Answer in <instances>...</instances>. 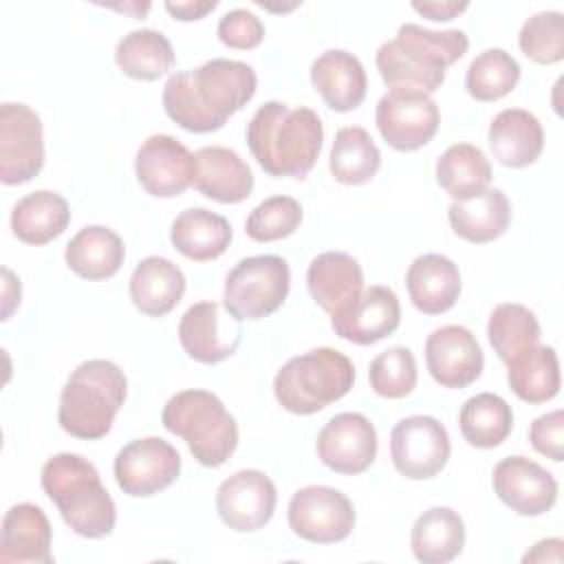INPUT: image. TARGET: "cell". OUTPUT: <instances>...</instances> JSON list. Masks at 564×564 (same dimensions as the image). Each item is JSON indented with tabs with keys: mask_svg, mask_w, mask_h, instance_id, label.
I'll return each mask as SVG.
<instances>
[{
	"mask_svg": "<svg viewBox=\"0 0 564 564\" xmlns=\"http://www.w3.org/2000/svg\"><path fill=\"white\" fill-rule=\"evenodd\" d=\"M379 165L381 152L368 130L359 126H346L337 130L328 156V170L337 183L364 185L375 178Z\"/></svg>",
	"mask_w": 564,
	"mask_h": 564,
	"instance_id": "35",
	"label": "cell"
},
{
	"mask_svg": "<svg viewBox=\"0 0 564 564\" xmlns=\"http://www.w3.org/2000/svg\"><path fill=\"white\" fill-rule=\"evenodd\" d=\"M44 167V134L40 115L26 104L0 106V181L20 185Z\"/></svg>",
	"mask_w": 564,
	"mask_h": 564,
	"instance_id": "12",
	"label": "cell"
},
{
	"mask_svg": "<svg viewBox=\"0 0 564 564\" xmlns=\"http://www.w3.org/2000/svg\"><path fill=\"white\" fill-rule=\"evenodd\" d=\"M70 223L68 200L51 189L22 196L11 209L13 236L26 245H46L62 236Z\"/></svg>",
	"mask_w": 564,
	"mask_h": 564,
	"instance_id": "31",
	"label": "cell"
},
{
	"mask_svg": "<svg viewBox=\"0 0 564 564\" xmlns=\"http://www.w3.org/2000/svg\"><path fill=\"white\" fill-rule=\"evenodd\" d=\"M425 364L432 379L443 388H467L474 383L485 366L482 348L476 335L460 326L447 324L427 335Z\"/></svg>",
	"mask_w": 564,
	"mask_h": 564,
	"instance_id": "16",
	"label": "cell"
},
{
	"mask_svg": "<svg viewBox=\"0 0 564 564\" xmlns=\"http://www.w3.org/2000/svg\"><path fill=\"white\" fill-rule=\"evenodd\" d=\"M529 441L533 449L555 463L564 460V414L553 410L538 416L529 427Z\"/></svg>",
	"mask_w": 564,
	"mask_h": 564,
	"instance_id": "44",
	"label": "cell"
},
{
	"mask_svg": "<svg viewBox=\"0 0 564 564\" xmlns=\"http://www.w3.org/2000/svg\"><path fill=\"white\" fill-rule=\"evenodd\" d=\"M231 238L234 231L229 220L205 207L183 209L170 229L174 249L194 262H209L220 258L227 251Z\"/></svg>",
	"mask_w": 564,
	"mask_h": 564,
	"instance_id": "29",
	"label": "cell"
},
{
	"mask_svg": "<svg viewBox=\"0 0 564 564\" xmlns=\"http://www.w3.org/2000/svg\"><path fill=\"white\" fill-rule=\"evenodd\" d=\"M40 480L62 520L77 535L97 540L112 533L117 507L90 460L70 452L55 454L44 463Z\"/></svg>",
	"mask_w": 564,
	"mask_h": 564,
	"instance_id": "4",
	"label": "cell"
},
{
	"mask_svg": "<svg viewBox=\"0 0 564 564\" xmlns=\"http://www.w3.org/2000/svg\"><path fill=\"white\" fill-rule=\"evenodd\" d=\"M487 337L502 364L540 344V324L533 311L518 302L498 304L487 324Z\"/></svg>",
	"mask_w": 564,
	"mask_h": 564,
	"instance_id": "38",
	"label": "cell"
},
{
	"mask_svg": "<svg viewBox=\"0 0 564 564\" xmlns=\"http://www.w3.org/2000/svg\"><path fill=\"white\" fill-rule=\"evenodd\" d=\"M163 427L181 436L203 467H220L238 447V423L209 390H183L161 412Z\"/></svg>",
	"mask_w": 564,
	"mask_h": 564,
	"instance_id": "6",
	"label": "cell"
},
{
	"mask_svg": "<svg viewBox=\"0 0 564 564\" xmlns=\"http://www.w3.org/2000/svg\"><path fill=\"white\" fill-rule=\"evenodd\" d=\"M311 84L330 110L350 112L364 101L368 77L359 57L341 48H330L313 59Z\"/></svg>",
	"mask_w": 564,
	"mask_h": 564,
	"instance_id": "24",
	"label": "cell"
},
{
	"mask_svg": "<svg viewBox=\"0 0 564 564\" xmlns=\"http://www.w3.org/2000/svg\"><path fill=\"white\" fill-rule=\"evenodd\" d=\"M115 62L132 79L154 82L174 66V48L161 31L137 29L117 42Z\"/></svg>",
	"mask_w": 564,
	"mask_h": 564,
	"instance_id": "34",
	"label": "cell"
},
{
	"mask_svg": "<svg viewBox=\"0 0 564 564\" xmlns=\"http://www.w3.org/2000/svg\"><path fill=\"white\" fill-rule=\"evenodd\" d=\"M324 143V123L311 108L262 104L247 123V145L258 165L275 178H304Z\"/></svg>",
	"mask_w": 564,
	"mask_h": 564,
	"instance_id": "2",
	"label": "cell"
},
{
	"mask_svg": "<svg viewBox=\"0 0 564 564\" xmlns=\"http://www.w3.org/2000/svg\"><path fill=\"white\" fill-rule=\"evenodd\" d=\"M134 174L148 194L174 198L192 185L194 154L170 134H152L137 150Z\"/></svg>",
	"mask_w": 564,
	"mask_h": 564,
	"instance_id": "17",
	"label": "cell"
},
{
	"mask_svg": "<svg viewBox=\"0 0 564 564\" xmlns=\"http://www.w3.org/2000/svg\"><path fill=\"white\" fill-rule=\"evenodd\" d=\"M128 394L123 370L108 359H88L66 379L59 394L57 421L75 438L97 441L115 423Z\"/></svg>",
	"mask_w": 564,
	"mask_h": 564,
	"instance_id": "5",
	"label": "cell"
},
{
	"mask_svg": "<svg viewBox=\"0 0 564 564\" xmlns=\"http://www.w3.org/2000/svg\"><path fill=\"white\" fill-rule=\"evenodd\" d=\"M410 546L423 564L452 562L465 546V522L449 507H432L416 518Z\"/></svg>",
	"mask_w": 564,
	"mask_h": 564,
	"instance_id": "32",
	"label": "cell"
},
{
	"mask_svg": "<svg viewBox=\"0 0 564 564\" xmlns=\"http://www.w3.org/2000/svg\"><path fill=\"white\" fill-rule=\"evenodd\" d=\"M520 51L538 64H555L564 57V15L540 11L524 20L518 33Z\"/></svg>",
	"mask_w": 564,
	"mask_h": 564,
	"instance_id": "41",
	"label": "cell"
},
{
	"mask_svg": "<svg viewBox=\"0 0 564 564\" xmlns=\"http://www.w3.org/2000/svg\"><path fill=\"white\" fill-rule=\"evenodd\" d=\"M436 181L454 200H469L489 187V159L471 143L449 145L436 161Z\"/></svg>",
	"mask_w": 564,
	"mask_h": 564,
	"instance_id": "36",
	"label": "cell"
},
{
	"mask_svg": "<svg viewBox=\"0 0 564 564\" xmlns=\"http://www.w3.org/2000/svg\"><path fill=\"white\" fill-rule=\"evenodd\" d=\"M278 491L273 480L258 469H240L225 478L216 491V511L225 527L249 533L273 518Z\"/></svg>",
	"mask_w": 564,
	"mask_h": 564,
	"instance_id": "14",
	"label": "cell"
},
{
	"mask_svg": "<svg viewBox=\"0 0 564 564\" xmlns=\"http://www.w3.org/2000/svg\"><path fill=\"white\" fill-rule=\"evenodd\" d=\"M192 185L218 203H240L253 189V174L238 152L223 145H205L194 152Z\"/></svg>",
	"mask_w": 564,
	"mask_h": 564,
	"instance_id": "22",
	"label": "cell"
},
{
	"mask_svg": "<svg viewBox=\"0 0 564 564\" xmlns=\"http://www.w3.org/2000/svg\"><path fill=\"white\" fill-rule=\"evenodd\" d=\"M126 258V247L119 234L104 225H88L79 229L66 245L64 260L73 273L84 280L112 278Z\"/></svg>",
	"mask_w": 564,
	"mask_h": 564,
	"instance_id": "30",
	"label": "cell"
},
{
	"mask_svg": "<svg viewBox=\"0 0 564 564\" xmlns=\"http://www.w3.org/2000/svg\"><path fill=\"white\" fill-rule=\"evenodd\" d=\"M291 286L289 262L280 256H249L225 278L223 304L236 319H262L275 313Z\"/></svg>",
	"mask_w": 564,
	"mask_h": 564,
	"instance_id": "8",
	"label": "cell"
},
{
	"mask_svg": "<svg viewBox=\"0 0 564 564\" xmlns=\"http://www.w3.org/2000/svg\"><path fill=\"white\" fill-rule=\"evenodd\" d=\"M447 220L458 238L474 245L491 242L509 229L511 203L500 187H487L469 200H454Z\"/></svg>",
	"mask_w": 564,
	"mask_h": 564,
	"instance_id": "27",
	"label": "cell"
},
{
	"mask_svg": "<svg viewBox=\"0 0 564 564\" xmlns=\"http://www.w3.org/2000/svg\"><path fill=\"white\" fill-rule=\"evenodd\" d=\"M513 394L531 405L546 403L560 392V361L553 346L535 344L507 364Z\"/></svg>",
	"mask_w": 564,
	"mask_h": 564,
	"instance_id": "33",
	"label": "cell"
},
{
	"mask_svg": "<svg viewBox=\"0 0 564 564\" xmlns=\"http://www.w3.org/2000/svg\"><path fill=\"white\" fill-rule=\"evenodd\" d=\"M218 302L192 304L178 324V341L189 359L198 364H220L238 350L242 339L240 319L234 315L223 324Z\"/></svg>",
	"mask_w": 564,
	"mask_h": 564,
	"instance_id": "19",
	"label": "cell"
},
{
	"mask_svg": "<svg viewBox=\"0 0 564 564\" xmlns=\"http://www.w3.org/2000/svg\"><path fill=\"white\" fill-rule=\"evenodd\" d=\"M375 123L390 148L412 152L434 139L441 112L436 101L423 90L390 88L377 104Z\"/></svg>",
	"mask_w": 564,
	"mask_h": 564,
	"instance_id": "9",
	"label": "cell"
},
{
	"mask_svg": "<svg viewBox=\"0 0 564 564\" xmlns=\"http://www.w3.org/2000/svg\"><path fill=\"white\" fill-rule=\"evenodd\" d=\"M401 304L390 286L372 284L339 315L330 317L335 335L357 346H370L399 328Z\"/></svg>",
	"mask_w": 564,
	"mask_h": 564,
	"instance_id": "20",
	"label": "cell"
},
{
	"mask_svg": "<svg viewBox=\"0 0 564 564\" xmlns=\"http://www.w3.org/2000/svg\"><path fill=\"white\" fill-rule=\"evenodd\" d=\"M487 141L494 159L507 167L535 163L544 148V130L538 117L522 108H505L489 123Z\"/></svg>",
	"mask_w": 564,
	"mask_h": 564,
	"instance_id": "26",
	"label": "cell"
},
{
	"mask_svg": "<svg viewBox=\"0 0 564 564\" xmlns=\"http://www.w3.org/2000/svg\"><path fill=\"white\" fill-rule=\"evenodd\" d=\"M291 531L313 544H335L350 535L355 507L346 494L326 485L297 489L289 502Z\"/></svg>",
	"mask_w": 564,
	"mask_h": 564,
	"instance_id": "11",
	"label": "cell"
},
{
	"mask_svg": "<svg viewBox=\"0 0 564 564\" xmlns=\"http://www.w3.org/2000/svg\"><path fill=\"white\" fill-rule=\"evenodd\" d=\"M449 452V434L434 416H405L390 432L392 465L410 480L434 478L447 465Z\"/></svg>",
	"mask_w": 564,
	"mask_h": 564,
	"instance_id": "10",
	"label": "cell"
},
{
	"mask_svg": "<svg viewBox=\"0 0 564 564\" xmlns=\"http://www.w3.org/2000/svg\"><path fill=\"white\" fill-rule=\"evenodd\" d=\"M258 88L256 70L238 59L216 57L198 68L178 70L163 86L167 117L187 132L220 130L231 115L245 108Z\"/></svg>",
	"mask_w": 564,
	"mask_h": 564,
	"instance_id": "1",
	"label": "cell"
},
{
	"mask_svg": "<svg viewBox=\"0 0 564 564\" xmlns=\"http://www.w3.org/2000/svg\"><path fill=\"white\" fill-rule=\"evenodd\" d=\"M467 7L469 2H412V9L416 13L434 22H447L458 13H463Z\"/></svg>",
	"mask_w": 564,
	"mask_h": 564,
	"instance_id": "45",
	"label": "cell"
},
{
	"mask_svg": "<svg viewBox=\"0 0 564 564\" xmlns=\"http://www.w3.org/2000/svg\"><path fill=\"white\" fill-rule=\"evenodd\" d=\"M370 388L386 399H403L416 386V359L410 348L392 346L370 361Z\"/></svg>",
	"mask_w": 564,
	"mask_h": 564,
	"instance_id": "40",
	"label": "cell"
},
{
	"mask_svg": "<svg viewBox=\"0 0 564 564\" xmlns=\"http://www.w3.org/2000/svg\"><path fill=\"white\" fill-rule=\"evenodd\" d=\"M520 79V64L505 48H487L471 59L465 73V88L476 101L507 97Z\"/></svg>",
	"mask_w": 564,
	"mask_h": 564,
	"instance_id": "39",
	"label": "cell"
},
{
	"mask_svg": "<svg viewBox=\"0 0 564 564\" xmlns=\"http://www.w3.org/2000/svg\"><path fill=\"white\" fill-rule=\"evenodd\" d=\"M218 7L216 0H189V2H165V11L181 22H192V20H200L203 15H207L209 11H214Z\"/></svg>",
	"mask_w": 564,
	"mask_h": 564,
	"instance_id": "46",
	"label": "cell"
},
{
	"mask_svg": "<svg viewBox=\"0 0 564 564\" xmlns=\"http://www.w3.org/2000/svg\"><path fill=\"white\" fill-rule=\"evenodd\" d=\"M355 383L352 361L328 346L291 357L273 379L278 403L291 414H315L339 401Z\"/></svg>",
	"mask_w": 564,
	"mask_h": 564,
	"instance_id": "7",
	"label": "cell"
},
{
	"mask_svg": "<svg viewBox=\"0 0 564 564\" xmlns=\"http://www.w3.org/2000/svg\"><path fill=\"white\" fill-rule=\"evenodd\" d=\"M306 286L315 304L335 317L361 295L364 271L352 256L344 251H324L311 260Z\"/></svg>",
	"mask_w": 564,
	"mask_h": 564,
	"instance_id": "21",
	"label": "cell"
},
{
	"mask_svg": "<svg viewBox=\"0 0 564 564\" xmlns=\"http://www.w3.org/2000/svg\"><path fill=\"white\" fill-rule=\"evenodd\" d=\"M185 293L183 271L163 256L143 258L130 275L132 304L148 317H163Z\"/></svg>",
	"mask_w": 564,
	"mask_h": 564,
	"instance_id": "28",
	"label": "cell"
},
{
	"mask_svg": "<svg viewBox=\"0 0 564 564\" xmlns=\"http://www.w3.org/2000/svg\"><path fill=\"white\" fill-rule=\"evenodd\" d=\"M302 223V205L291 196H269L253 207L245 231L256 242H273L291 236Z\"/></svg>",
	"mask_w": 564,
	"mask_h": 564,
	"instance_id": "42",
	"label": "cell"
},
{
	"mask_svg": "<svg viewBox=\"0 0 564 564\" xmlns=\"http://www.w3.org/2000/svg\"><path fill=\"white\" fill-rule=\"evenodd\" d=\"M216 33L225 46L249 51L264 40V24L247 9H231L220 18Z\"/></svg>",
	"mask_w": 564,
	"mask_h": 564,
	"instance_id": "43",
	"label": "cell"
},
{
	"mask_svg": "<svg viewBox=\"0 0 564 564\" xmlns=\"http://www.w3.org/2000/svg\"><path fill=\"white\" fill-rule=\"evenodd\" d=\"M469 48L460 29L432 31L414 22L399 26L397 37L383 42L375 55L377 70L390 88H416L434 93L445 82V70Z\"/></svg>",
	"mask_w": 564,
	"mask_h": 564,
	"instance_id": "3",
	"label": "cell"
},
{
	"mask_svg": "<svg viewBox=\"0 0 564 564\" xmlns=\"http://www.w3.org/2000/svg\"><path fill=\"white\" fill-rule=\"evenodd\" d=\"M496 496L518 516H542L557 500V480L527 456H507L494 467Z\"/></svg>",
	"mask_w": 564,
	"mask_h": 564,
	"instance_id": "18",
	"label": "cell"
},
{
	"mask_svg": "<svg viewBox=\"0 0 564 564\" xmlns=\"http://www.w3.org/2000/svg\"><path fill=\"white\" fill-rule=\"evenodd\" d=\"M0 562L4 564H51V522L31 502L13 505L2 520Z\"/></svg>",
	"mask_w": 564,
	"mask_h": 564,
	"instance_id": "23",
	"label": "cell"
},
{
	"mask_svg": "<svg viewBox=\"0 0 564 564\" xmlns=\"http://www.w3.org/2000/svg\"><path fill=\"white\" fill-rule=\"evenodd\" d=\"M178 474L181 454L159 436L134 438L115 456V480L132 498H148L167 489Z\"/></svg>",
	"mask_w": 564,
	"mask_h": 564,
	"instance_id": "13",
	"label": "cell"
},
{
	"mask_svg": "<svg viewBox=\"0 0 564 564\" xmlns=\"http://www.w3.org/2000/svg\"><path fill=\"white\" fill-rule=\"evenodd\" d=\"M562 546L564 542L560 538L540 540L531 551L524 553L522 562H562Z\"/></svg>",
	"mask_w": 564,
	"mask_h": 564,
	"instance_id": "47",
	"label": "cell"
},
{
	"mask_svg": "<svg viewBox=\"0 0 564 564\" xmlns=\"http://www.w3.org/2000/svg\"><path fill=\"white\" fill-rule=\"evenodd\" d=\"M458 425L463 438L471 447L491 449L505 443L511 434L513 412L502 397L494 392H480L463 403Z\"/></svg>",
	"mask_w": 564,
	"mask_h": 564,
	"instance_id": "37",
	"label": "cell"
},
{
	"mask_svg": "<svg viewBox=\"0 0 564 564\" xmlns=\"http://www.w3.org/2000/svg\"><path fill=\"white\" fill-rule=\"evenodd\" d=\"M408 295L425 315L449 311L460 295V271L447 256L423 253L412 260L405 273Z\"/></svg>",
	"mask_w": 564,
	"mask_h": 564,
	"instance_id": "25",
	"label": "cell"
},
{
	"mask_svg": "<svg viewBox=\"0 0 564 564\" xmlns=\"http://www.w3.org/2000/svg\"><path fill=\"white\" fill-rule=\"evenodd\" d=\"M317 458L335 474L355 476L377 458V430L359 412L335 414L317 434Z\"/></svg>",
	"mask_w": 564,
	"mask_h": 564,
	"instance_id": "15",
	"label": "cell"
}]
</instances>
